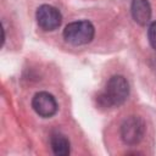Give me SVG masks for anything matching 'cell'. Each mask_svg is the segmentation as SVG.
Instances as JSON below:
<instances>
[{
	"label": "cell",
	"instance_id": "6da1fadb",
	"mask_svg": "<svg viewBox=\"0 0 156 156\" xmlns=\"http://www.w3.org/2000/svg\"><path fill=\"white\" fill-rule=\"evenodd\" d=\"M129 95V84L123 76H113L108 79L105 91L99 96L100 102L105 107L122 105Z\"/></svg>",
	"mask_w": 156,
	"mask_h": 156
},
{
	"label": "cell",
	"instance_id": "3957f363",
	"mask_svg": "<svg viewBox=\"0 0 156 156\" xmlns=\"http://www.w3.org/2000/svg\"><path fill=\"white\" fill-rule=\"evenodd\" d=\"M145 133V124L141 118L130 116L127 118L121 127V136L126 144L134 145L139 143Z\"/></svg>",
	"mask_w": 156,
	"mask_h": 156
},
{
	"label": "cell",
	"instance_id": "7a4b0ae2",
	"mask_svg": "<svg viewBox=\"0 0 156 156\" xmlns=\"http://www.w3.org/2000/svg\"><path fill=\"white\" fill-rule=\"evenodd\" d=\"M94 26L89 21H77L67 24L63 29V38L72 45H84L93 40Z\"/></svg>",
	"mask_w": 156,
	"mask_h": 156
},
{
	"label": "cell",
	"instance_id": "ba28073f",
	"mask_svg": "<svg viewBox=\"0 0 156 156\" xmlns=\"http://www.w3.org/2000/svg\"><path fill=\"white\" fill-rule=\"evenodd\" d=\"M147 38H149L150 45H151L154 49H156V21H155V22H152V23L149 26Z\"/></svg>",
	"mask_w": 156,
	"mask_h": 156
},
{
	"label": "cell",
	"instance_id": "277c9868",
	"mask_svg": "<svg viewBox=\"0 0 156 156\" xmlns=\"http://www.w3.org/2000/svg\"><path fill=\"white\" fill-rule=\"evenodd\" d=\"M35 18L39 27L44 30H54L60 27L62 16L60 11L51 5H41L35 12Z\"/></svg>",
	"mask_w": 156,
	"mask_h": 156
},
{
	"label": "cell",
	"instance_id": "52a82bcc",
	"mask_svg": "<svg viewBox=\"0 0 156 156\" xmlns=\"http://www.w3.org/2000/svg\"><path fill=\"white\" fill-rule=\"evenodd\" d=\"M50 144H51V149L55 155L67 156L69 154V141L63 134H60V133L52 134L50 139Z\"/></svg>",
	"mask_w": 156,
	"mask_h": 156
},
{
	"label": "cell",
	"instance_id": "8992f818",
	"mask_svg": "<svg viewBox=\"0 0 156 156\" xmlns=\"http://www.w3.org/2000/svg\"><path fill=\"white\" fill-rule=\"evenodd\" d=\"M130 11L134 21L140 24L145 26L149 23L151 18V7L147 0H133L130 5Z\"/></svg>",
	"mask_w": 156,
	"mask_h": 156
},
{
	"label": "cell",
	"instance_id": "5b68a950",
	"mask_svg": "<svg viewBox=\"0 0 156 156\" xmlns=\"http://www.w3.org/2000/svg\"><path fill=\"white\" fill-rule=\"evenodd\" d=\"M32 106L39 116L45 118L54 116L57 111V104L55 98L46 91L37 93L32 100Z\"/></svg>",
	"mask_w": 156,
	"mask_h": 156
}]
</instances>
